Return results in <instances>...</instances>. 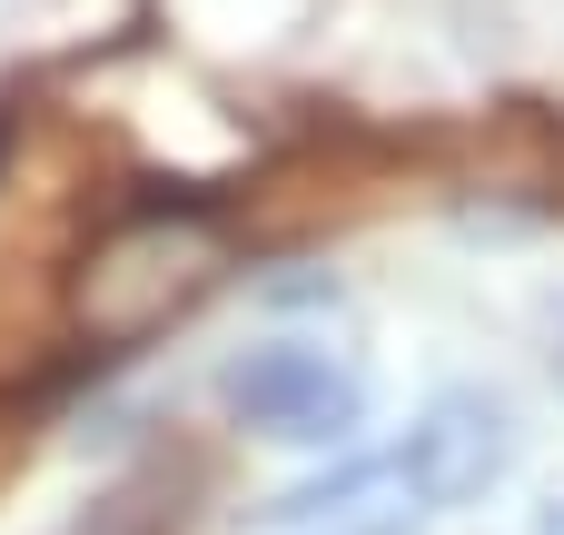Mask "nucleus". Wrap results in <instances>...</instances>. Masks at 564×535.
I'll list each match as a JSON object with an SVG mask.
<instances>
[{"mask_svg":"<svg viewBox=\"0 0 564 535\" xmlns=\"http://www.w3.org/2000/svg\"><path fill=\"white\" fill-rule=\"evenodd\" d=\"M228 268V228L198 208H149L129 228H109L79 258V328L99 347H139L149 328H169L178 308H198Z\"/></svg>","mask_w":564,"mask_h":535,"instance_id":"1","label":"nucleus"},{"mask_svg":"<svg viewBox=\"0 0 564 535\" xmlns=\"http://www.w3.org/2000/svg\"><path fill=\"white\" fill-rule=\"evenodd\" d=\"M228 407L258 427V437H288V447H347L357 437V417H367V397H357V377L347 367H327L317 347H248L228 377Z\"/></svg>","mask_w":564,"mask_h":535,"instance_id":"2","label":"nucleus"},{"mask_svg":"<svg viewBox=\"0 0 564 535\" xmlns=\"http://www.w3.org/2000/svg\"><path fill=\"white\" fill-rule=\"evenodd\" d=\"M506 457H516V437H506V407L496 397H476V387H446L416 427H406V447L387 457V477L416 496V506H476L496 477H506Z\"/></svg>","mask_w":564,"mask_h":535,"instance_id":"3","label":"nucleus"},{"mask_svg":"<svg viewBox=\"0 0 564 535\" xmlns=\"http://www.w3.org/2000/svg\"><path fill=\"white\" fill-rule=\"evenodd\" d=\"M535 535H564V496H555V506H535Z\"/></svg>","mask_w":564,"mask_h":535,"instance_id":"4","label":"nucleus"},{"mask_svg":"<svg viewBox=\"0 0 564 535\" xmlns=\"http://www.w3.org/2000/svg\"><path fill=\"white\" fill-rule=\"evenodd\" d=\"M347 535H406V526H397V516H387V526H347Z\"/></svg>","mask_w":564,"mask_h":535,"instance_id":"5","label":"nucleus"}]
</instances>
